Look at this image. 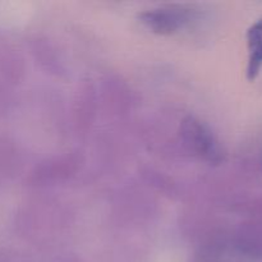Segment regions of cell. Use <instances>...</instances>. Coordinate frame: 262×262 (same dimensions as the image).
<instances>
[{
  "label": "cell",
  "instance_id": "cell-1",
  "mask_svg": "<svg viewBox=\"0 0 262 262\" xmlns=\"http://www.w3.org/2000/svg\"><path fill=\"white\" fill-rule=\"evenodd\" d=\"M141 23L158 35H173L191 25L197 18V10L188 5L170 4L154 8L140 15Z\"/></svg>",
  "mask_w": 262,
  "mask_h": 262
},
{
  "label": "cell",
  "instance_id": "cell-2",
  "mask_svg": "<svg viewBox=\"0 0 262 262\" xmlns=\"http://www.w3.org/2000/svg\"><path fill=\"white\" fill-rule=\"evenodd\" d=\"M182 138L187 147L204 160L210 163H220L223 159L222 148L212 130L194 117L183 120L181 127Z\"/></svg>",
  "mask_w": 262,
  "mask_h": 262
},
{
  "label": "cell",
  "instance_id": "cell-3",
  "mask_svg": "<svg viewBox=\"0 0 262 262\" xmlns=\"http://www.w3.org/2000/svg\"><path fill=\"white\" fill-rule=\"evenodd\" d=\"M248 60L246 76L253 81L262 71V18L256 20L247 31Z\"/></svg>",
  "mask_w": 262,
  "mask_h": 262
}]
</instances>
